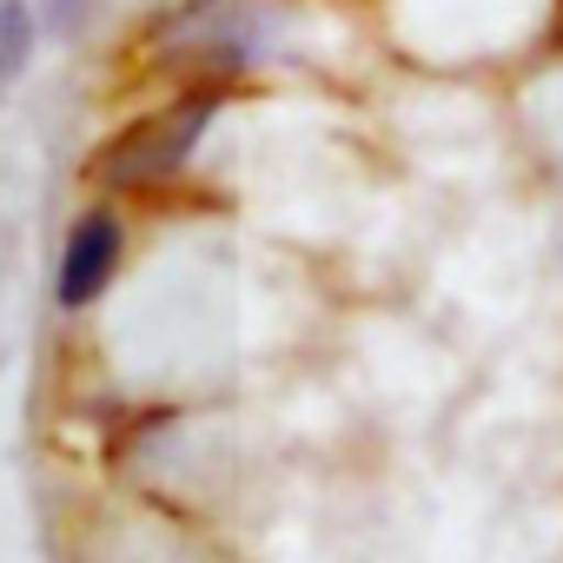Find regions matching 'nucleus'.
I'll return each mask as SVG.
<instances>
[{"label":"nucleus","instance_id":"nucleus-3","mask_svg":"<svg viewBox=\"0 0 563 563\" xmlns=\"http://www.w3.org/2000/svg\"><path fill=\"white\" fill-rule=\"evenodd\" d=\"M258 21L245 0H206V8L179 14V47L186 54H219V60H252Z\"/></svg>","mask_w":563,"mask_h":563},{"label":"nucleus","instance_id":"nucleus-1","mask_svg":"<svg viewBox=\"0 0 563 563\" xmlns=\"http://www.w3.org/2000/svg\"><path fill=\"white\" fill-rule=\"evenodd\" d=\"M206 126H212V100H206V93L173 100V107H159V113H146V120H133L126 133L107 140V153H100V179L120 186V192L166 186L173 173H186V159L199 153Z\"/></svg>","mask_w":563,"mask_h":563},{"label":"nucleus","instance_id":"nucleus-2","mask_svg":"<svg viewBox=\"0 0 563 563\" xmlns=\"http://www.w3.org/2000/svg\"><path fill=\"white\" fill-rule=\"evenodd\" d=\"M120 252H126V232L113 212H80L67 225V245H60V272H54V299L67 312L93 306L107 286H113V272H120Z\"/></svg>","mask_w":563,"mask_h":563},{"label":"nucleus","instance_id":"nucleus-4","mask_svg":"<svg viewBox=\"0 0 563 563\" xmlns=\"http://www.w3.org/2000/svg\"><path fill=\"white\" fill-rule=\"evenodd\" d=\"M34 34H41V21H34L27 0H0V87H14V80L27 74Z\"/></svg>","mask_w":563,"mask_h":563}]
</instances>
